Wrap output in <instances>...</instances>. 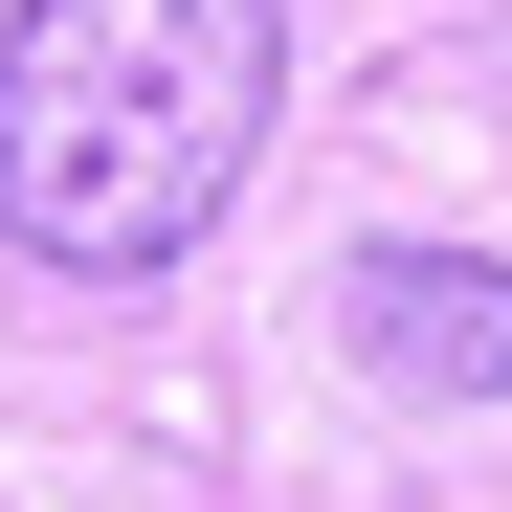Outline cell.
Instances as JSON below:
<instances>
[{
    "instance_id": "obj_1",
    "label": "cell",
    "mask_w": 512,
    "mask_h": 512,
    "mask_svg": "<svg viewBox=\"0 0 512 512\" xmlns=\"http://www.w3.org/2000/svg\"><path fill=\"white\" fill-rule=\"evenodd\" d=\"M268 112H290L268 0H23L0 23V245L90 268V290H156L245 201Z\"/></svg>"
},
{
    "instance_id": "obj_2",
    "label": "cell",
    "mask_w": 512,
    "mask_h": 512,
    "mask_svg": "<svg viewBox=\"0 0 512 512\" xmlns=\"http://www.w3.org/2000/svg\"><path fill=\"white\" fill-rule=\"evenodd\" d=\"M334 312H357V357L401 401H512V268L490 245H357Z\"/></svg>"
}]
</instances>
